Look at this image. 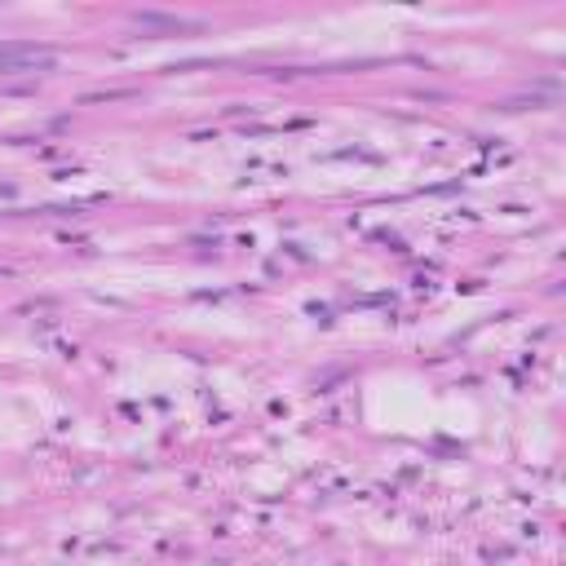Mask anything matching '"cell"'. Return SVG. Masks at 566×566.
Wrapping results in <instances>:
<instances>
[{
    "label": "cell",
    "instance_id": "6da1fadb",
    "mask_svg": "<svg viewBox=\"0 0 566 566\" xmlns=\"http://www.w3.org/2000/svg\"><path fill=\"white\" fill-rule=\"evenodd\" d=\"M49 62H53V49L44 44H0V71H35Z\"/></svg>",
    "mask_w": 566,
    "mask_h": 566
}]
</instances>
